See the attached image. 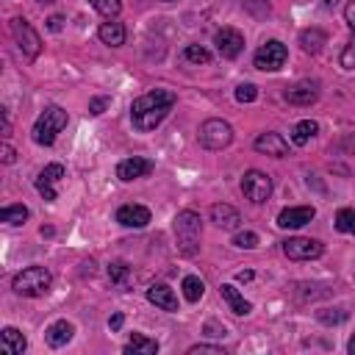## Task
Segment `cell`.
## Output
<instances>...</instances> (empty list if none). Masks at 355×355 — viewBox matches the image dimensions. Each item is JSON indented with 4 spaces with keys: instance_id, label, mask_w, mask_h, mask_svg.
I'll list each match as a JSON object with an SVG mask.
<instances>
[{
    "instance_id": "1",
    "label": "cell",
    "mask_w": 355,
    "mask_h": 355,
    "mask_svg": "<svg viewBox=\"0 0 355 355\" xmlns=\"http://www.w3.org/2000/svg\"><path fill=\"white\" fill-rule=\"evenodd\" d=\"M175 103H178V94L170 92V89H153V92L136 97V100L131 103L134 128H136L139 134L156 131V128L167 120V116H170V111L175 108Z\"/></svg>"
},
{
    "instance_id": "2",
    "label": "cell",
    "mask_w": 355,
    "mask_h": 355,
    "mask_svg": "<svg viewBox=\"0 0 355 355\" xmlns=\"http://www.w3.org/2000/svg\"><path fill=\"white\" fill-rule=\"evenodd\" d=\"M172 230H175V242H178V250L192 258L200 253V239H203V219L200 214L194 211H181L172 222Z\"/></svg>"
},
{
    "instance_id": "3",
    "label": "cell",
    "mask_w": 355,
    "mask_h": 355,
    "mask_svg": "<svg viewBox=\"0 0 355 355\" xmlns=\"http://www.w3.org/2000/svg\"><path fill=\"white\" fill-rule=\"evenodd\" d=\"M67 123H70V116H67V111H64L61 105H48V108L39 114V120L34 123L31 136H34L37 145L50 148V145L56 142V136L67 128Z\"/></svg>"
},
{
    "instance_id": "4",
    "label": "cell",
    "mask_w": 355,
    "mask_h": 355,
    "mask_svg": "<svg viewBox=\"0 0 355 355\" xmlns=\"http://www.w3.org/2000/svg\"><path fill=\"white\" fill-rule=\"evenodd\" d=\"M50 286H53V275L45 267H26L12 281V289L20 297H45L50 292Z\"/></svg>"
},
{
    "instance_id": "5",
    "label": "cell",
    "mask_w": 355,
    "mask_h": 355,
    "mask_svg": "<svg viewBox=\"0 0 355 355\" xmlns=\"http://www.w3.org/2000/svg\"><path fill=\"white\" fill-rule=\"evenodd\" d=\"M197 139L205 150H225L233 142V128L225 120H205L197 131Z\"/></svg>"
},
{
    "instance_id": "6",
    "label": "cell",
    "mask_w": 355,
    "mask_h": 355,
    "mask_svg": "<svg viewBox=\"0 0 355 355\" xmlns=\"http://www.w3.org/2000/svg\"><path fill=\"white\" fill-rule=\"evenodd\" d=\"M253 61H256V70H261V72H278L289 61V48L278 39H270L256 50Z\"/></svg>"
},
{
    "instance_id": "7",
    "label": "cell",
    "mask_w": 355,
    "mask_h": 355,
    "mask_svg": "<svg viewBox=\"0 0 355 355\" xmlns=\"http://www.w3.org/2000/svg\"><path fill=\"white\" fill-rule=\"evenodd\" d=\"M242 192H245V197L250 203L261 205L272 194V178L267 172H261V170H247L245 178H242Z\"/></svg>"
},
{
    "instance_id": "8",
    "label": "cell",
    "mask_w": 355,
    "mask_h": 355,
    "mask_svg": "<svg viewBox=\"0 0 355 355\" xmlns=\"http://www.w3.org/2000/svg\"><path fill=\"white\" fill-rule=\"evenodd\" d=\"M12 34H14V42L20 45L23 56L37 59V56L42 53V39H39V34L34 31V26H31L28 20L14 17V20H12Z\"/></svg>"
},
{
    "instance_id": "9",
    "label": "cell",
    "mask_w": 355,
    "mask_h": 355,
    "mask_svg": "<svg viewBox=\"0 0 355 355\" xmlns=\"http://www.w3.org/2000/svg\"><path fill=\"white\" fill-rule=\"evenodd\" d=\"M283 253L292 261H314L325 253V245L316 239H305V236H294V239L283 242Z\"/></svg>"
},
{
    "instance_id": "10",
    "label": "cell",
    "mask_w": 355,
    "mask_h": 355,
    "mask_svg": "<svg viewBox=\"0 0 355 355\" xmlns=\"http://www.w3.org/2000/svg\"><path fill=\"white\" fill-rule=\"evenodd\" d=\"M214 45H216L222 59H236V56H242V50H245V37L236 28H222V31H216Z\"/></svg>"
},
{
    "instance_id": "11",
    "label": "cell",
    "mask_w": 355,
    "mask_h": 355,
    "mask_svg": "<svg viewBox=\"0 0 355 355\" xmlns=\"http://www.w3.org/2000/svg\"><path fill=\"white\" fill-rule=\"evenodd\" d=\"M283 97H286L289 105L305 108V105H311V103L319 100V83H316V81H297L294 86H289V89L283 92Z\"/></svg>"
},
{
    "instance_id": "12",
    "label": "cell",
    "mask_w": 355,
    "mask_h": 355,
    "mask_svg": "<svg viewBox=\"0 0 355 355\" xmlns=\"http://www.w3.org/2000/svg\"><path fill=\"white\" fill-rule=\"evenodd\" d=\"M316 216V208L314 205H289L278 214V227L283 230H297L303 225H308L311 219Z\"/></svg>"
},
{
    "instance_id": "13",
    "label": "cell",
    "mask_w": 355,
    "mask_h": 355,
    "mask_svg": "<svg viewBox=\"0 0 355 355\" xmlns=\"http://www.w3.org/2000/svg\"><path fill=\"white\" fill-rule=\"evenodd\" d=\"M153 170H156V164L150 159L134 156V159H125V161L116 164V178L128 183V181H136V178H148Z\"/></svg>"
},
{
    "instance_id": "14",
    "label": "cell",
    "mask_w": 355,
    "mask_h": 355,
    "mask_svg": "<svg viewBox=\"0 0 355 355\" xmlns=\"http://www.w3.org/2000/svg\"><path fill=\"white\" fill-rule=\"evenodd\" d=\"M116 222H120L123 227H148L150 225V208H145V205H136V203H131V205H123L120 211H116Z\"/></svg>"
},
{
    "instance_id": "15",
    "label": "cell",
    "mask_w": 355,
    "mask_h": 355,
    "mask_svg": "<svg viewBox=\"0 0 355 355\" xmlns=\"http://www.w3.org/2000/svg\"><path fill=\"white\" fill-rule=\"evenodd\" d=\"M61 178H64V167H61V164H48V167L39 172V178H37V192H39L48 203H53V200H56L53 183L61 181Z\"/></svg>"
},
{
    "instance_id": "16",
    "label": "cell",
    "mask_w": 355,
    "mask_h": 355,
    "mask_svg": "<svg viewBox=\"0 0 355 355\" xmlns=\"http://www.w3.org/2000/svg\"><path fill=\"white\" fill-rule=\"evenodd\" d=\"M256 150L258 153H267V156H275V159H283V156H289V142L281 134L267 131V134H261L256 139Z\"/></svg>"
},
{
    "instance_id": "17",
    "label": "cell",
    "mask_w": 355,
    "mask_h": 355,
    "mask_svg": "<svg viewBox=\"0 0 355 355\" xmlns=\"http://www.w3.org/2000/svg\"><path fill=\"white\" fill-rule=\"evenodd\" d=\"M148 300H150L156 308H161V311H170V314L178 311V297H175V292H172L167 283H153V286L148 289Z\"/></svg>"
},
{
    "instance_id": "18",
    "label": "cell",
    "mask_w": 355,
    "mask_h": 355,
    "mask_svg": "<svg viewBox=\"0 0 355 355\" xmlns=\"http://www.w3.org/2000/svg\"><path fill=\"white\" fill-rule=\"evenodd\" d=\"M211 222L216 227H222V230H236V227H239V222H242V216H239V211H236L233 205L216 203V205H211Z\"/></svg>"
},
{
    "instance_id": "19",
    "label": "cell",
    "mask_w": 355,
    "mask_h": 355,
    "mask_svg": "<svg viewBox=\"0 0 355 355\" xmlns=\"http://www.w3.org/2000/svg\"><path fill=\"white\" fill-rule=\"evenodd\" d=\"M72 336H75V325L67 322V319H56V322L48 325V330H45V341H48L50 347H64V344L72 341Z\"/></svg>"
},
{
    "instance_id": "20",
    "label": "cell",
    "mask_w": 355,
    "mask_h": 355,
    "mask_svg": "<svg viewBox=\"0 0 355 355\" xmlns=\"http://www.w3.org/2000/svg\"><path fill=\"white\" fill-rule=\"evenodd\" d=\"M28 347V338L17 327H3L0 330V352L6 355H23Z\"/></svg>"
},
{
    "instance_id": "21",
    "label": "cell",
    "mask_w": 355,
    "mask_h": 355,
    "mask_svg": "<svg viewBox=\"0 0 355 355\" xmlns=\"http://www.w3.org/2000/svg\"><path fill=\"white\" fill-rule=\"evenodd\" d=\"M219 294H222V300L230 305V311H233L236 316H247V314L253 311V305L242 297V292L236 289L233 283H222V286H219Z\"/></svg>"
},
{
    "instance_id": "22",
    "label": "cell",
    "mask_w": 355,
    "mask_h": 355,
    "mask_svg": "<svg viewBox=\"0 0 355 355\" xmlns=\"http://www.w3.org/2000/svg\"><path fill=\"white\" fill-rule=\"evenodd\" d=\"M97 37L108 48H120V45H125V26L116 23V20H108V23H103L97 28Z\"/></svg>"
},
{
    "instance_id": "23",
    "label": "cell",
    "mask_w": 355,
    "mask_h": 355,
    "mask_svg": "<svg viewBox=\"0 0 355 355\" xmlns=\"http://www.w3.org/2000/svg\"><path fill=\"white\" fill-rule=\"evenodd\" d=\"M300 45H303L305 53L314 56L327 45V34L322 28H305V31H300Z\"/></svg>"
},
{
    "instance_id": "24",
    "label": "cell",
    "mask_w": 355,
    "mask_h": 355,
    "mask_svg": "<svg viewBox=\"0 0 355 355\" xmlns=\"http://www.w3.org/2000/svg\"><path fill=\"white\" fill-rule=\"evenodd\" d=\"M156 352H159V341L142 333H134L131 341L125 344V355H156Z\"/></svg>"
},
{
    "instance_id": "25",
    "label": "cell",
    "mask_w": 355,
    "mask_h": 355,
    "mask_svg": "<svg viewBox=\"0 0 355 355\" xmlns=\"http://www.w3.org/2000/svg\"><path fill=\"white\" fill-rule=\"evenodd\" d=\"M316 134H319V125H316L314 120H303V123H297V125L292 128V142H294L297 148H305Z\"/></svg>"
},
{
    "instance_id": "26",
    "label": "cell",
    "mask_w": 355,
    "mask_h": 355,
    "mask_svg": "<svg viewBox=\"0 0 355 355\" xmlns=\"http://www.w3.org/2000/svg\"><path fill=\"white\" fill-rule=\"evenodd\" d=\"M108 281H111L114 286L125 289V286L131 283V267H128L125 261H111V264H108Z\"/></svg>"
},
{
    "instance_id": "27",
    "label": "cell",
    "mask_w": 355,
    "mask_h": 355,
    "mask_svg": "<svg viewBox=\"0 0 355 355\" xmlns=\"http://www.w3.org/2000/svg\"><path fill=\"white\" fill-rule=\"evenodd\" d=\"M181 289H183V297H186L189 303H197V300L205 294V283H203L197 275H186L183 283H181Z\"/></svg>"
},
{
    "instance_id": "28",
    "label": "cell",
    "mask_w": 355,
    "mask_h": 355,
    "mask_svg": "<svg viewBox=\"0 0 355 355\" xmlns=\"http://www.w3.org/2000/svg\"><path fill=\"white\" fill-rule=\"evenodd\" d=\"M336 230L355 236V208H338L336 211Z\"/></svg>"
},
{
    "instance_id": "29",
    "label": "cell",
    "mask_w": 355,
    "mask_h": 355,
    "mask_svg": "<svg viewBox=\"0 0 355 355\" xmlns=\"http://www.w3.org/2000/svg\"><path fill=\"white\" fill-rule=\"evenodd\" d=\"M0 219L9 222V225H26L28 208H26V205H6L3 211H0Z\"/></svg>"
},
{
    "instance_id": "30",
    "label": "cell",
    "mask_w": 355,
    "mask_h": 355,
    "mask_svg": "<svg viewBox=\"0 0 355 355\" xmlns=\"http://www.w3.org/2000/svg\"><path fill=\"white\" fill-rule=\"evenodd\" d=\"M89 3H92L103 17H108V20H114L116 14L123 12V3H120V0H89Z\"/></svg>"
},
{
    "instance_id": "31",
    "label": "cell",
    "mask_w": 355,
    "mask_h": 355,
    "mask_svg": "<svg viewBox=\"0 0 355 355\" xmlns=\"http://www.w3.org/2000/svg\"><path fill=\"white\" fill-rule=\"evenodd\" d=\"M233 245L239 247V250H256L258 247V233L253 230H239L233 236Z\"/></svg>"
},
{
    "instance_id": "32",
    "label": "cell",
    "mask_w": 355,
    "mask_h": 355,
    "mask_svg": "<svg viewBox=\"0 0 355 355\" xmlns=\"http://www.w3.org/2000/svg\"><path fill=\"white\" fill-rule=\"evenodd\" d=\"M183 59L192 61V64H208V61H211V53H208L205 48H200V45H186Z\"/></svg>"
},
{
    "instance_id": "33",
    "label": "cell",
    "mask_w": 355,
    "mask_h": 355,
    "mask_svg": "<svg viewBox=\"0 0 355 355\" xmlns=\"http://www.w3.org/2000/svg\"><path fill=\"white\" fill-rule=\"evenodd\" d=\"M258 97V86L256 83H239L236 86V100L239 103H253Z\"/></svg>"
},
{
    "instance_id": "34",
    "label": "cell",
    "mask_w": 355,
    "mask_h": 355,
    "mask_svg": "<svg viewBox=\"0 0 355 355\" xmlns=\"http://www.w3.org/2000/svg\"><path fill=\"white\" fill-rule=\"evenodd\" d=\"M338 61H341L344 70H352V67H355V34H352V39L347 42V48L341 50V59H338Z\"/></svg>"
},
{
    "instance_id": "35",
    "label": "cell",
    "mask_w": 355,
    "mask_h": 355,
    "mask_svg": "<svg viewBox=\"0 0 355 355\" xmlns=\"http://www.w3.org/2000/svg\"><path fill=\"white\" fill-rule=\"evenodd\" d=\"M189 355H225V349L214 347V344H194V347H189Z\"/></svg>"
},
{
    "instance_id": "36",
    "label": "cell",
    "mask_w": 355,
    "mask_h": 355,
    "mask_svg": "<svg viewBox=\"0 0 355 355\" xmlns=\"http://www.w3.org/2000/svg\"><path fill=\"white\" fill-rule=\"evenodd\" d=\"M105 108H108V97H92L89 100V114L92 116H100Z\"/></svg>"
},
{
    "instance_id": "37",
    "label": "cell",
    "mask_w": 355,
    "mask_h": 355,
    "mask_svg": "<svg viewBox=\"0 0 355 355\" xmlns=\"http://www.w3.org/2000/svg\"><path fill=\"white\" fill-rule=\"evenodd\" d=\"M344 20H347V26H349V31L355 34V0H349V3L344 6Z\"/></svg>"
},
{
    "instance_id": "38",
    "label": "cell",
    "mask_w": 355,
    "mask_h": 355,
    "mask_svg": "<svg viewBox=\"0 0 355 355\" xmlns=\"http://www.w3.org/2000/svg\"><path fill=\"white\" fill-rule=\"evenodd\" d=\"M319 319L327 322V325H330V322H344V319H347V311H338V314H325V311H319Z\"/></svg>"
},
{
    "instance_id": "39",
    "label": "cell",
    "mask_w": 355,
    "mask_h": 355,
    "mask_svg": "<svg viewBox=\"0 0 355 355\" xmlns=\"http://www.w3.org/2000/svg\"><path fill=\"white\" fill-rule=\"evenodd\" d=\"M0 156H3V164H14V161H17V150H14L12 145H3Z\"/></svg>"
},
{
    "instance_id": "40",
    "label": "cell",
    "mask_w": 355,
    "mask_h": 355,
    "mask_svg": "<svg viewBox=\"0 0 355 355\" xmlns=\"http://www.w3.org/2000/svg\"><path fill=\"white\" fill-rule=\"evenodd\" d=\"M205 333H208V336H227L225 325H214V322H208V325H205Z\"/></svg>"
},
{
    "instance_id": "41",
    "label": "cell",
    "mask_w": 355,
    "mask_h": 355,
    "mask_svg": "<svg viewBox=\"0 0 355 355\" xmlns=\"http://www.w3.org/2000/svg\"><path fill=\"white\" fill-rule=\"evenodd\" d=\"M48 28H50V31H61V28H64V17H61V14H53V17L48 20Z\"/></svg>"
},
{
    "instance_id": "42",
    "label": "cell",
    "mask_w": 355,
    "mask_h": 355,
    "mask_svg": "<svg viewBox=\"0 0 355 355\" xmlns=\"http://www.w3.org/2000/svg\"><path fill=\"white\" fill-rule=\"evenodd\" d=\"M123 322H125V316H123V314H114V316L108 319V327H111V330H120V327H123Z\"/></svg>"
},
{
    "instance_id": "43",
    "label": "cell",
    "mask_w": 355,
    "mask_h": 355,
    "mask_svg": "<svg viewBox=\"0 0 355 355\" xmlns=\"http://www.w3.org/2000/svg\"><path fill=\"white\" fill-rule=\"evenodd\" d=\"M9 134H12V123H9V114H6V108H3V136L9 139Z\"/></svg>"
},
{
    "instance_id": "44",
    "label": "cell",
    "mask_w": 355,
    "mask_h": 355,
    "mask_svg": "<svg viewBox=\"0 0 355 355\" xmlns=\"http://www.w3.org/2000/svg\"><path fill=\"white\" fill-rule=\"evenodd\" d=\"M236 281H239V283H247V281H253V272H250V270H245V272L236 275Z\"/></svg>"
},
{
    "instance_id": "45",
    "label": "cell",
    "mask_w": 355,
    "mask_h": 355,
    "mask_svg": "<svg viewBox=\"0 0 355 355\" xmlns=\"http://www.w3.org/2000/svg\"><path fill=\"white\" fill-rule=\"evenodd\" d=\"M347 352H349V355H355V336L347 341Z\"/></svg>"
},
{
    "instance_id": "46",
    "label": "cell",
    "mask_w": 355,
    "mask_h": 355,
    "mask_svg": "<svg viewBox=\"0 0 355 355\" xmlns=\"http://www.w3.org/2000/svg\"><path fill=\"white\" fill-rule=\"evenodd\" d=\"M325 6H327V9H333V6H338V0H325Z\"/></svg>"
},
{
    "instance_id": "47",
    "label": "cell",
    "mask_w": 355,
    "mask_h": 355,
    "mask_svg": "<svg viewBox=\"0 0 355 355\" xmlns=\"http://www.w3.org/2000/svg\"><path fill=\"white\" fill-rule=\"evenodd\" d=\"M39 3H53V0H39Z\"/></svg>"
},
{
    "instance_id": "48",
    "label": "cell",
    "mask_w": 355,
    "mask_h": 355,
    "mask_svg": "<svg viewBox=\"0 0 355 355\" xmlns=\"http://www.w3.org/2000/svg\"><path fill=\"white\" fill-rule=\"evenodd\" d=\"M164 3H175V0H164Z\"/></svg>"
}]
</instances>
